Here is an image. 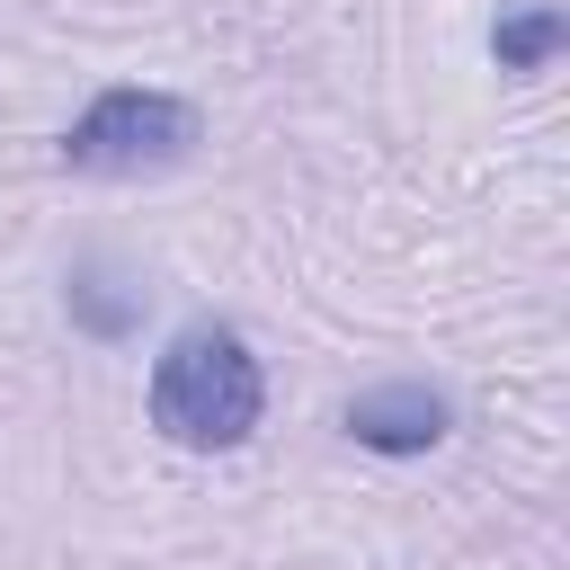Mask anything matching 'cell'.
Wrapping results in <instances>:
<instances>
[{"mask_svg":"<svg viewBox=\"0 0 570 570\" xmlns=\"http://www.w3.org/2000/svg\"><path fill=\"white\" fill-rule=\"evenodd\" d=\"M142 410H151V428H160L178 454H232V445H249L258 419H267V365H258V347H249L232 321H187V330L151 356Z\"/></svg>","mask_w":570,"mask_h":570,"instance_id":"obj_1","label":"cell"},{"mask_svg":"<svg viewBox=\"0 0 570 570\" xmlns=\"http://www.w3.org/2000/svg\"><path fill=\"white\" fill-rule=\"evenodd\" d=\"M205 116L169 89H98L71 125H62V169L80 178H160L178 160H196Z\"/></svg>","mask_w":570,"mask_h":570,"instance_id":"obj_2","label":"cell"},{"mask_svg":"<svg viewBox=\"0 0 570 570\" xmlns=\"http://www.w3.org/2000/svg\"><path fill=\"white\" fill-rule=\"evenodd\" d=\"M338 428H347L365 454L410 463V454H436V445L454 436V401H445L436 383H374V392H356V401L338 410Z\"/></svg>","mask_w":570,"mask_h":570,"instance_id":"obj_3","label":"cell"},{"mask_svg":"<svg viewBox=\"0 0 570 570\" xmlns=\"http://www.w3.org/2000/svg\"><path fill=\"white\" fill-rule=\"evenodd\" d=\"M561 45H570L561 0H499V18H490V62H499L508 80L552 71V62H561Z\"/></svg>","mask_w":570,"mask_h":570,"instance_id":"obj_4","label":"cell"},{"mask_svg":"<svg viewBox=\"0 0 570 570\" xmlns=\"http://www.w3.org/2000/svg\"><path fill=\"white\" fill-rule=\"evenodd\" d=\"M62 303H71V330H89V338H134L142 330V285H125L107 258H80Z\"/></svg>","mask_w":570,"mask_h":570,"instance_id":"obj_5","label":"cell"}]
</instances>
